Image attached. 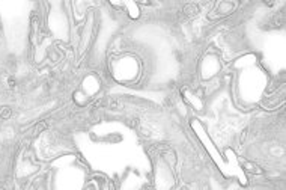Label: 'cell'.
I'll return each mask as SVG.
<instances>
[{
  "instance_id": "1",
  "label": "cell",
  "mask_w": 286,
  "mask_h": 190,
  "mask_svg": "<svg viewBox=\"0 0 286 190\" xmlns=\"http://www.w3.org/2000/svg\"><path fill=\"white\" fill-rule=\"evenodd\" d=\"M0 116L5 118V119H6V118H9V116H11V110H9L8 107H3L2 110H0Z\"/></svg>"
}]
</instances>
